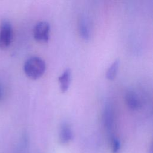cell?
Wrapping results in <instances>:
<instances>
[{
  "instance_id": "cell-10",
  "label": "cell",
  "mask_w": 153,
  "mask_h": 153,
  "mask_svg": "<svg viewBox=\"0 0 153 153\" xmlns=\"http://www.w3.org/2000/svg\"><path fill=\"white\" fill-rule=\"evenodd\" d=\"M111 149L113 153H117L120 148V142L118 138L112 136L111 137Z\"/></svg>"
},
{
  "instance_id": "cell-2",
  "label": "cell",
  "mask_w": 153,
  "mask_h": 153,
  "mask_svg": "<svg viewBox=\"0 0 153 153\" xmlns=\"http://www.w3.org/2000/svg\"><path fill=\"white\" fill-rule=\"evenodd\" d=\"M13 30L11 23L4 20L0 26V48H5L10 44L12 39Z\"/></svg>"
},
{
  "instance_id": "cell-11",
  "label": "cell",
  "mask_w": 153,
  "mask_h": 153,
  "mask_svg": "<svg viewBox=\"0 0 153 153\" xmlns=\"http://www.w3.org/2000/svg\"><path fill=\"white\" fill-rule=\"evenodd\" d=\"M3 96H4V90L2 85L0 84V100L2 99Z\"/></svg>"
},
{
  "instance_id": "cell-8",
  "label": "cell",
  "mask_w": 153,
  "mask_h": 153,
  "mask_svg": "<svg viewBox=\"0 0 153 153\" xmlns=\"http://www.w3.org/2000/svg\"><path fill=\"white\" fill-rule=\"evenodd\" d=\"M79 32L81 36L85 39L90 38V27L85 18H82L79 23Z\"/></svg>"
},
{
  "instance_id": "cell-7",
  "label": "cell",
  "mask_w": 153,
  "mask_h": 153,
  "mask_svg": "<svg viewBox=\"0 0 153 153\" xmlns=\"http://www.w3.org/2000/svg\"><path fill=\"white\" fill-rule=\"evenodd\" d=\"M60 88L62 92L66 91L70 85L71 81V71L70 69H66L59 76Z\"/></svg>"
},
{
  "instance_id": "cell-5",
  "label": "cell",
  "mask_w": 153,
  "mask_h": 153,
  "mask_svg": "<svg viewBox=\"0 0 153 153\" xmlns=\"http://www.w3.org/2000/svg\"><path fill=\"white\" fill-rule=\"evenodd\" d=\"M72 130L70 125L64 122L61 124L59 131V140L62 144H66L69 142L72 138Z\"/></svg>"
},
{
  "instance_id": "cell-3",
  "label": "cell",
  "mask_w": 153,
  "mask_h": 153,
  "mask_svg": "<svg viewBox=\"0 0 153 153\" xmlns=\"http://www.w3.org/2000/svg\"><path fill=\"white\" fill-rule=\"evenodd\" d=\"M50 26L46 21H41L36 24L33 28L34 38L39 41H48L50 36Z\"/></svg>"
},
{
  "instance_id": "cell-6",
  "label": "cell",
  "mask_w": 153,
  "mask_h": 153,
  "mask_svg": "<svg viewBox=\"0 0 153 153\" xmlns=\"http://www.w3.org/2000/svg\"><path fill=\"white\" fill-rule=\"evenodd\" d=\"M125 99L127 106L131 109H137L141 106V103L137 94L133 90H128L127 91Z\"/></svg>"
},
{
  "instance_id": "cell-1",
  "label": "cell",
  "mask_w": 153,
  "mask_h": 153,
  "mask_svg": "<svg viewBox=\"0 0 153 153\" xmlns=\"http://www.w3.org/2000/svg\"><path fill=\"white\" fill-rule=\"evenodd\" d=\"M23 70L26 75L32 79L39 78L45 70V61L38 56H32L25 62Z\"/></svg>"
},
{
  "instance_id": "cell-9",
  "label": "cell",
  "mask_w": 153,
  "mask_h": 153,
  "mask_svg": "<svg viewBox=\"0 0 153 153\" xmlns=\"http://www.w3.org/2000/svg\"><path fill=\"white\" fill-rule=\"evenodd\" d=\"M119 62L120 61L118 59L115 60L107 69L106 76L108 79L112 80L115 77L118 69Z\"/></svg>"
},
{
  "instance_id": "cell-4",
  "label": "cell",
  "mask_w": 153,
  "mask_h": 153,
  "mask_svg": "<svg viewBox=\"0 0 153 153\" xmlns=\"http://www.w3.org/2000/svg\"><path fill=\"white\" fill-rule=\"evenodd\" d=\"M103 122L107 132L110 134V136L114 135L112 134V131L114 127V111L112 106L110 104L105 105L103 114Z\"/></svg>"
}]
</instances>
